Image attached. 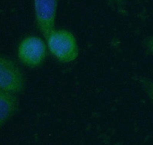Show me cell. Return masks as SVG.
<instances>
[{
  "mask_svg": "<svg viewBox=\"0 0 153 145\" xmlns=\"http://www.w3.org/2000/svg\"><path fill=\"white\" fill-rule=\"evenodd\" d=\"M19 101L15 93L0 91V125L3 127L19 109Z\"/></svg>",
  "mask_w": 153,
  "mask_h": 145,
  "instance_id": "cell-5",
  "label": "cell"
},
{
  "mask_svg": "<svg viewBox=\"0 0 153 145\" xmlns=\"http://www.w3.org/2000/svg\"><path fill=\"white\" fill-rule=\"evenodd\" d=\"M36 25L44 38L54 30L58 0H33Z\"/></svg>",
  "mask_w": 153,
  "mask_h": 145,
  "instance_id": "cell-4",
  "label": "cell"
},
{
  "mask_svg": "<svg viewBox=\"0 0 153 145\" xmlns=\"http://www.w3.org/2000/svg\"><path fill=\"white\" fill-rule=\"evenodd\" d=\"M25 87L22 71L15 61L6 56L0 57V89L12 93H20Z\"/></svg>",
  "mask_w": 153,
  "mask_h": 145,
  "instance_id": "cell-3",
  "label": "cell"
},
{
  "mask_svg": "<svg viewBox=\"0 0 153 145\" xmlns=\"http://www.w3.org/2000/svg\"><path fill=\"white\" fill-rule=\"evenodd\" d=\"M18 58L27 67L35 68L42 65L47 56L45 43L39 37L27 36L19 43Z\"/></svg>",
  "mask_w": 153,
  "mask_h": 145,
  "instance_id": "cell-2",
  "label": "cell"
},
{
  "mask_svg": "<svg viewBox=\"0 0 153 145\" xmlns=\"http://www.w3.org/2000/svg\"><path fill=\"white\" fill-rule=\"evenodd\" d=\"M46 41L51 54L59 62L71 63L78 57V44L73 33L68 30H53Z\"/></svg>",
  "mask_w": 153,
  "mask_h": 145,
  "instance_id": "cell-1",
  "label": "cell"
},
{
  "mask_svg": "<svg viewBox=\"0 0 153 145\" xmlns=\"http://www.w3.org/2000/svg\"><path fill=\"white\" fill-rule=\"evenodd\" d=\"M108 4L121 13L125 12L126 0H107Z\"/></svg>",
  "mask_w": 153,
  "mask_h": 145,
  "instance_id": "cell-7",
  "label": "cell"
},
{
  "mask_svg": "<svg viewBox=\"0 0 153 145\" xmlns=\"http://www.w3.org/2000/svg\"><path fill=\"white\" fill-rule=\"evenodd\" d=\"M143 43L146 50L153 57V36L146 38Z\"/></svg>",
  "mask_w": 153,
  "mask_h": 145,
  "instance_id": "cell-8",
  "label": "cell"
},
{
  "mask_svg": "<svg viewBox=\"0 0 153 145\" xmlns=\"http://www.w3.org/2000/svg\"><path fill=\"white\" fill-rule=\"evenodd\" d=\"M135 80L137 81L141 88L144 90L146 94L153 103V81L149 78L143 76H135Z\"/></svg>",
  "mask_w": 153,
  "mask_h": 145,
  "instance_id": "cell-6",
  "label": "cell"
}]
</instances>
